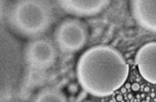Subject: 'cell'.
Masks as SVG:
<instances>
[{"mask_svg": "<svg viewBox=\"0 0 156 102\" xmlns=\"http://www.w3.org/2000/svg\"><path fill=\"white\" fill-rule=\"evenodd\" d=\"M52 37L58 51L64 54H73L85 46L88 39V30L82 21L66 18L55 27Z\"/></svg>", "mask_w": 156, "mask_h": 102, "instance_id": "cell-3", "label": "cell"}, {"mask_svg": "<svg viewBox=\"0 0 156 102\" xmlns=\"http://www.w3.org/2000/svg\"><path fill=\"white\" fill-rule=\"evenodd\" d=\"M129 10L138 26L145 31L156 33V0H133Z\"/></svg>", "mask_w": 156, "mask_h": 102, "instance_id": "cell-7", "label": "cell"}, {"mask_svg": "<svg viewBox=\"0 0 156 102\" xmlns=\"http://www.w3.org/2000/svg\"><path fill=\"white\" fill-rule=\"evenodd\" d=\"M135 62L145 81L156 85V41L145 43L136 51Z\"/></svg>", "mask_w": 156, "mask_h": 102, "instance_id": "cell-6", "label": "cell"}, {"mask_svg": "<svg viewBox=\"0 0 156 102\" xmlns=\"http://www.w3.org/2000/svg\"><path fill=\"white\" fill-rule=\"evenodd\" d=\"M52 8L46 1L19 0L9 5L6 23L12 31L25 39L41 38L51 26Z\"/></svg>", "mask_w": 156, "mask_h": 102, "instance_id": "cell-2", "label": "cell"}, {"mask_svg": "<svg viewBox=\"0 0 156 102\" xmlns=\"http://www.w3.org/2000/svg\"><path fill=\"white\" fill-rule=\"evenodd\" d=\"M57 3L68 15L90 18L102 13L111 2L109 0H58Z\"/></svg>", "mask_w": 156, "mask_h": 102, "instance_id": "cell-5", "label": "cell"}, {"mask_svg": "<svg viewBox=\"0 0 156 102\" xmlns=\"http://www.w3.org/2000/svg\"><path fill=\"white\" fill-rule=\"evenodd\" d=\"M32 102H68L65 93L58 88L45 87L34 95Z\"/></svg>", "mask_w": 156, "mask_h": 102, "instance_id": "cell-8", "label": "cell"}, {"mask_svg": "<svg viewBox=\"0 0 156 102\" xmlns=\"http://www.w3.org/2000/svg\"><path fill=\"white\" fill-rule=\"evenodd\" d=\"M129 67L116 48L94 45L80 55L76 63V78L83 91L94 97L114 94L126 82Z\"/></svg>", "mask_w": 156, "mask_h": 102, "instance_id": "cell-1", "label": "cell"}, {"mask_svg": "<svg viewBox=\"0 0 156 102\" xmlns=\"http://www.w3.org/2000/svg\"><path fill=\"white\" fill-rule=\"evenodd\" d=\"M25 63L32 70L46 71L55 64L58 57V49L54 41L45 38L30 40L24 47Z\"/></svg>", "mask_w": 156, "mask_h": 102, "instance_id": "cell-4", "label": "cell"}]
</instances>
